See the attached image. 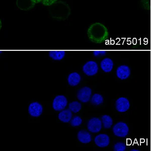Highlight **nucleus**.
<instances>
[{
  "label": "nucleus",
  "instance_id": "19",
  "mask_svg": "<svg viewBox=\"0 0 151 151\" xmlns=\"http://www.w3.org/2000/svg\"><path fill=\"white\" fill-rule=\"evenodd\" d=\"M91 102L93 105H99L103 102V97L99 94H95L92 97Z\"/></svg>",
  "mask_w": 151,
  "mask_h": 151
},
{
  "label": "nucleus",
  "instance_id": "13",
  "mask_svg": "<svg viewBox=\"0 0 151 151\" xmlns=\"http://www.w3.org/2000/svg\"><path fill=\"white\" fill-rule=\"evenodd\" d=\"M100 67L105 72H110L113 69V61L110 58H105L101 62Z\"/></svg>",
  "mask_w": 151,
  "mask_h": 151
},
{
  "label": "nucleus",
  "instance_id": "15",
  "mask_svg": "<svg viewBox=\"0 0 151 151\" xmlns=\"http://www.w3.org/2000/svg\"><path fill=\"white\" fill-rule=\"evenodd\" d=\"M58 119L63 122H69L72 118V113L70 109L62 110L58 114Z\"/></svg>",
  "mask_w": 151,
  "mask_h": 151
},
{
  "label": "nucleus",
  "instance_id": "1",
  "mask_svg": "<svg viewBox=\"0 0 151 151\" xmlns=\"http://www.w3.org/2000/svg\"><path fill=\"white\" fill-rule=\"evenodd\" d=\"M48 11L51 17L58 21L65 20L71 14L70 6L62 1H58L50 6Z\"/></svg>",
  "mask_w": 151,
  "mask_h": 151
},
{
  "label": "nucleus",
  "instance_id": "20",
  "mask_svg": "<svg viewBox=\"0 0 151 151\" xmlns=\"http://www.w3.org/2000/svg\"><path fill=\"white\" fill-rule=\"evenodd\" d=\"M81 108L82 106L81 103H79V102H72L69 104V109L74 113H77L80 111Z\"/></svg>",
  "mask_w": 151,
  "mask_h": 151
},
{
  "label": "nucleus",
  "instance_id": "21",
  "mask_svg": "<svg viewBox=\"0 0 151 151\" xmlns=\"http://www.w3.org/2000/svg\"><path fill=\"white\" fill-rule=\"evenodd\" d=\"M82 123V119L80 117L76 116L70 120V125L73 127H79Z\"/></svg>",
  "mask_w": 151,
  "mask_h": 151
},
{
  "label": "nucleus",
  "instance_id": "18",
  "mask_svg": "<svg viewBox=\"0 0 151 151\" xmlns=\"http://www.w3.org/2000/svg\"><path fill=\"white\" fill-rule=\"evenodd\" d=\"M101 121L105 129H108L111 127L113 124V120L111 117L107 115H103L101 117Z\"/></svg>",
  "mask_w": 151,
  "mask_h": 151
},
{
  "label": "nucleus",
  "instance_id": "14",
  "mask_svg": "<svg viewBox=\"0 0 151 151\" xmlns=\"http://www.w3.org/2000/svg\"><path fill=\"white\" fill-rule=\"evenodd\" d=\"M78 139L82 143L87 144L92 141L91 134L85 131H80L78 133Z\"/></svg>",
  "mask_w": 151,
  "mask_h": 151
},
{
  "label": "nucleus",
  "instance_id": "23",
  "mask_svg": "<svg viewBox=\"0 0 151 151\" xmlns=\"http://www.w3.org/2000/svg\"><path fill=\"white\" fill-rule=\"evenodd\" d=\"M57 1L58 0H41V3L43 5L50 6Z\"/></svg>",
  "mask_w": 151,
  "mask_h": 151
},
{
  "label": "nucleus",
  "instance_id": "26",
  "mask_svg": "<svg viewBox=\"0 0 151 151\" xmlns=\"http://www.w3.org/2000/svg\"><path fill=\"white\" fill-rule=\"evenodd\" d=\"M131 151H139V150L135 149H134L131 150Z\"/></svg>",
  "mask_w": 151,
  "mask_h": 151
},
{
  "label": "nucleus",
  "instance_id": "8",
  "mask_svg": "<svg viewBox=\"0 0 151 151\" xmlns=\"http://www.w3.org/2000/svg\"><path fill=\"white\" fill-rule=\"evenodd\" d=\"M43 111V107L40 103L37 102H33L29 105L28 112L29 114L33 117H38Z\"/></svg>",
  "mask_w": 151,
  "mask_h": 151
},
{
  "label": "nucleus",
  "instance_id": "9",
  "mask_svg": "<svg viewBox=\"0 0 151 151\" xmlns=\"http://www.w3.org/2000/svg\"><path fill=\"white\" fill-rule=\"evenodd\" d=\"M130 103L129 100L125 97H120L116 101V109L120 112H124L129 110Z\"/></svg>",
  "mask_w": 151,
  "mask_h": 151
},
{
  "label": "nucleus",
  "instance_id": "24",
  "mask_svg": "<svg viewBox=\"0 0 151 151\" xmlns=\"http://www.w3.org/2000/svg\"><path fill=\"white\" fill-rule=\"evenodd\" d=\"M106 53V52L104 50H95L93 52V55L96 57H102L105 55Z\"/></svg>",
  "mask_w": 151,
  "mask_h": 151
},
{
  "label": "nucleus",
  "instance_id": "4",
  "mask_svg": "<svg viewBox=\"0 0 151 151\" xmlns=\"http://www.w3.org/2000/svg\"><path fill=\"white\" fill-rule=\"evenodd\" d=\"M68 101L63 95H58L53 100L52 107L55 111H62L67 106Z\"/></svg>",
  "mask_w": 151,
  "mask_h": 151
},
{
  "label": "nucleus",
  "instance_id": "6",
  "mask_svg": "<svg viewBox=\"0 0 151 151\" xmlns=\"http://www.w3.org/2000/svg\"><path fill=\"white\" fill-rule=\"evenodd\" d=\"M102 121L97 117L91 119L88 122V129L91 132L97 133L102 129Z\"/></svg>",
  "mask_w": 151,
  "mask_h": 151
},
{
  "label": "nucleus",
  "instance_id": "16",
  "mask_svg": "<svg viewBox=\"0 0 151 151\" xmlns=\"http://www.w3.org/2000/svg\"><path fill=\"white\" fill-rule=\"evenodd\" d=\"M68 81L70 86H77L81 81V77L78 73H72L69 75Z\"/></svg>",
  "mask_w": 151,
  "mask_h": 151
},
{
  "label": "nucleus",
  "instance_id": "25",
  "mask_svg": "<svg viewBox=\"0 0 151 151\" xmlns=\"http://www.w3.org/2000/svg\"><path fill=\"white\" fill-rule=\"evenodd\" d=\"M33 1L36 4L39 3L40 2H41V0H33Z\"/></svg>",
  "mask_w": 151,
  "mask_h": 151
},
{
  "label": "nucleus",
  "instance_id": "11",
  "mask_svg": "<svg viewBox=\"0 0 151 151\" xmlns=\"http://www.w3.org/2000/svg\"><path fill=\"white\" fill-rule=\"evenodd\" d=\"M94 141L97 146L100 148H104L109 144L110 139L108 135L101 134L96 136L95 138Z\"/></svg>",
  "mask_w": 151,
  "mask_h": 151
},
{
  "label": "nucleus",
  "instance_id": "22",
  "mask_svg": "<svg viewBox=\"0 0 151 151\" xmlns=\"http://www.w3.org/2000/svg\"><path fill=\"white\" fill-rule=\"evenodd\" d=\"M126 150V145L124 142H117L114 146V150L115 151H124Z\"/></svg>",
  "mask_w": 151,
  "mask_h": 151
},
{
  "label": "nucleus",
  "instance_id": "17",
  "mask_svg": "<svg viewBox=\"0 0 151 151\" xmlns=\"http://www.w3.org/2000/svg\"><path fill=\"white\" fill-rule=\"evenodd\" d=\"M65 54L64 50H52L49 52L50 58L55 60H62L65 56Z\"/></svg>",
  "mask_w": 151,
  "mask_h": 151
},
{
  "label": "nucleus",
  "instance_id": "2",
  "mask_svg": "<svg viewBox=\"0 0 151 151\" xmlns=\"http://www.w3.org/2000/svg\"><path fill=\"white\" fill-rule=\"evenodd\" d=\"M87 34L90 40L96 43L102 42L108 37V30L100 23H95L90 25L88 29Z\"/></svg>",
  "mask_w": 151,
  "mask_h": 151
},
{
  "label": "nucleus",
  "instance_id": "3",
  "mask_svg": "<svg viewBox=\"0 0 151 151\" xmlns=\"http://www.w3.org/2000/svg\"><path fill=\"white\" fill-rule=\"evenodd\" d=\"M129 132V127L124 122H118L113 127V134L118 137H125L128 134Z\"/></svg>",
  "mask_w": 151,
  "mask_h": 151
},
{
  "label": "nucleus",
  "instance_id": "10",
  "mask_svg": "<svg viewBox=\"0 0 151 151\" xmlns=\"http://www.w3.org/2000/svg\"><path fill=\"white\" fill-rule=\"evenodd\" d=\"M33 0H17L16 5L19 9L23 11H28L32 9L35 5Z\"/></svg>",
  "mask_w": 151,
  "mask_h": 151
},
{
  "label": "nucleus",
  "instance_id": "5",
  "mask_svg": "<svg viewBox=\"0 0 151 151\" xmlns=\"http://www.w3.org/2000/svg\"><path fill=\"white\" fill-rule=\"evenodd\" d=\"M83 70L85 74L89 76L95 75L98 72V65L94 61L90 60L85 64L83 67Z\"/></svg>",
  "mask_w": 151,
  "mask_h": 151
},
{
  "label": "nucleus",
  "instance_id": "12",
  "mask_svg": "<svg viewBox=\"0 0 151 151\" xmlns=\"http://www.w3.org/2000/svg\"><path fill=\"white\" fill-rule=\"evenodd\" d=\"M131 75V70L128 66L122 65L117 69V77L121 80H125L128 78Z\"/></svg>",
  "mask_w": 151,
  "mask_h": 151
},
{
  "label": "nucleus",
  "instance_id": "7",
  "mask_svg": "<svg viewBox=\"0 0 151 151\" xmlns=\"http://www.w3.org/2000/svg\"><path fill=\"white\" fill-rule=\"evenodd\" d=\"M92 94V90L90 88L87 87L81 88L77 94L78 99L83 103H86L89 101Z\"/></svg>",
  "mask_w": 151,
  "mask_h": 151
}]
</instances>
